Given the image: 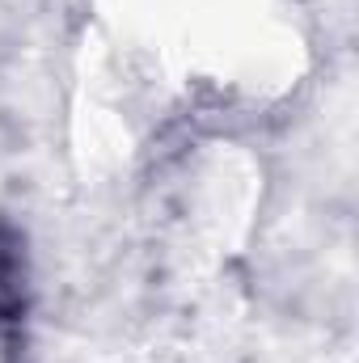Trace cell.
Returning a JSON list of instances; mask_svg holds the SVG:
<instances>
[{"mask_svg":"<svg viewBox=\"0 0 359 363\" xmlns=\"http://www.w3.org/2000/svg\"><path fill=\"white\" fill-rule=\"evenodd\" d=\"M21 291H26L21 237L0 224V321H13V317L21 313Z\"/></svg>","mask_w":359,"mask_h":363,"instance_id":"6da1fadb","label":"cell"}]
</instances>
